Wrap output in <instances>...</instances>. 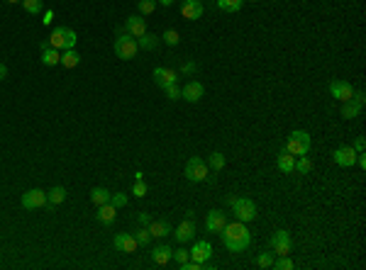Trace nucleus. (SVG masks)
Masks as SVG:
<instances>
[{"instance_id": "f257e3e1", "label": "nucleus", "mask_w": 366, "mask_h": 270, "mask_svg": "<svg viewBox=\"0 0 366 270\" xmlns=\"http://www.w3.org/2000/svg\"><path fill=\"white\" fill-rule=\"evenodd\" d=\"M220 236H222V243H225V248L230 253H242L252 243V234H249V229L244 227V222H240V219H235L232 224L227 222L225 229L220 231Z\"/></svg>"}, {"instance_id": "f03ea898", "label": "nucleus", "mask_w": 366, "mask_h": 270, "mask_svg": "<svg viewBox=\"0 0 366 270\" xmlns=\"http://www.w3.org/2000/svg\"><path fill=\"white\" fill-rule=\"evenodd\" d=\"M76 32L71 27H57L52 34H49V46H54L59 51H66V49H76Z\"/></svg>"}, {"instance_id": "7ed1b4c3", "label": "nucleus", "mask_w": 366, "mask_h": 270, "mask_svg": "<svg viewBox=\"0 0 366 270\" xmlns=\"http://www.w3.org/2000/svg\"><path fill=\"white\" fill-rule=\"evenodd\" d=\"M310 146H312V136L303 129H298L293 134L288 136V144H286V151L293 153V156H308Z\"/></svg>"}, {"instance_id": "20e7f679", "label": "nucleus", "mask_w": 366, "mask_h": 270, "mask_svg": "<svg viewBox=\"0 0 366 270\" xmlns=\"http://www.w3.org/2000/svg\"><path fill=\"white\" fill-rule=\"evenodd\" d=\"M183 176L188 178L191 183H203V180H208V176H210V168H208V163L203 161V158L193 156V158H188V163H186Z\"/></svg>"}, {"instance_id": "39448f33", "label": "nucleus", "mask_w": 366, "mask_h": 270, "mask_svg": "<svg viewBox=\"0 0 366 270\" xmlns=\"http://www.w3.org/2000/svg\"><path fill=\"white\" fill-rule=\"evenodd\" d=\"M115 56L117 59H122V61H132L134 56H137V39H132L129 34H117V39H115Z\"/></svg>"}, {"instance_id": "423d86ee", "label": "nucleus", "mask_w": 366, "mask_h": 270, "mask_svg": "<svg viewBox=\"0 0 366 270\" xmlns=\"http://www.w3.org/2000/svg\"><path fill=\"white\" fill-rule=\"evenodd\" d=\"M230 207L235 209V217H237L240 222H244V224L256 219V204H254V200H249V197H237Z\"/></svg>"}, {"instance_id": "0eeeda50", "label": "nucleus", "mask_w": 366, "mask_h": 270, "mask_svg": "<svg viewBox=\"0 0 366 270\" xmlns=\"http://www.w3.org/2000/svg\"><path fill=\"white\" fill-rule=\"evenodd\" d=\"M271 248L276 256H288L293 251V241H291V234L286 229H279L271 234Z\"/></svg>"}, {"instance_id": "6e6552de", "label": "nucleus", "mask_w": 366, "mask_h": 270, "mask_svg": "<svg viewBox=\"0 0 366 270\" xmlns=\"http://www.w3.org/2000/svg\"><path fill=\"white\" fill-rule=\"evenodd\" d=\"M225 224H227V214L222 209H210L208 217H205V231L208 234H220L225 229Z\"/></svg>"}, {"instance_id": "1a4fd4ad", "label": "nucleus", "mask_w": 366, "mask_h": 270, "mask_svg": "<svg viewBox=\"0 0 366 270\" xmlns=\"http://www.w3.org/2000/svg\"><path fill=\"white\" fill-rule=\"evenodd\" d=\"M332 161L342 168H352L356 161V151H354V146H337L332 151Z\"/></svg>"}, {"instance_id": "9d476101", "label": "nucleus", "mask_w": 366, "mask_h": 270, "mask_svg": "<svg viewBox=\"0 0 366 270\" xmlns=\"http://www.w3.org/2000/svg\"><path fill=\"white\" fill-rule=\"evenodd\" d=\"M330 93H332L335 100L347 102V100L354 97V88H352V83H347V81H332L330 83Z\"/></svg>"}, {"instance_id": "9b49d317", "label": "nucleus", "mask_w": 366, "mask_h": 270, "mask_svg": "<svg viewBox=\"0 0 366 270\" xmlns=\"http://www.w3.org/2000/svg\"><path fill=\"white\" fill-rule=\"evenodd\" d=\"M20 202H22L25 209H39V207L47 204V192H42V190H27Z\"/></svg>"}, {"instance_id": "f8f14e48", "label": "nucleus", "mask_w": 366, "mask_h": 270, "mask_svg": "<svg viewBox=\"0 0 366 270\" xmlns=\"http://www.w3.org/2000/svg\"><path fill=\"white\" fill-rule=\"evenodd\" d=\"M178 81V73L173 71V68H164V66H156L154 68V83L164 90V88H169L173 83Z\"/></svg>"}, {"instance_id": "ddd939ff", "label": "nucleus", "mask_w": 366, "mask_h": 270, "mask_svg": "<svg viewBox=\"0 0 366 270\" xmlns=\"http://www.w3.org/2000/svg\"><path fill=\"white\" fill-rule=\"evenodd\" d=\"M205 13V8H203V3L200 0H183L181 3V15L183 20H200Z\"/></svg>"}, {"instance_id": "4468645a", "label": "nucleus", "mask_w": 366, "mask_h": 270, "mask_svg": "<svg viewBox=\"0 0 366 270\" xmlns=\"http://www.w3.org/2000/svg\"><path fill=\"white\" fill-rule=\"evenodd\" d=\"M176 241H181V243H186V241H196V224H193V219L188 217V219H183L181 224L176 227Z\"/></svg>"}, {"instance_id": "2eb2a0df", "label": "nucleus", "mask_w": 366, "mask_h": 270, "mask_svg": "<svg viewBox=\"0 0 366 270\" xmlns=\"http://www.w3.org/2000/svg\"><path fill=\"white\" fill-rule=\"evenodd\" d=\"M127 29V34L132 37V39H140L142 34L147 32V20L144 17H137V15H132V17H127V22L122 25Z\"/></svg>"}, {"instance_id": "dca6fc26", "label": "nucleus", "mask_w": 366, "mask_h": 270, "mask_svg": "<svg viewBox=\"0 0 366 270\" xmlns=\"http://www.w3.org/2000/svg\"><path fill=\"white\" fill-rule=\"evenodd\" d=\"M39 54H42V64L44 66H59L61 64V51L49 46V41H42L39 44Z\"/></svg>"}, {"instance_id": "f3484780", "label": "nucleus", "mask_w": 366, "mask_h": 270, "mask_svg": "<svg viewBox=\"0 0 366 270\" xmlns=\"http://www.w3.org/2000/svg\"><path fill=\"white\" fill-rule=\"evenodd\" d=\"M203 95H205V88H203V83H198V81L186 83L181 88V97L183 100H188V102H198Z\"/></svg>"}, {"instance_id": "a211bd4d", "label": "nucleus", "mask_w": 366, "mask_h": 270, "mask_svg": "<svg viewBox=\"0 0 366 270\" xmlns=\"http://www.w3.org/2000/svg\"><path fill=\"white\" fill-rule=\"evenodd\" d=\"M113 243H115V248L122 251V253H134L137 251V239L132 234H115Z\"/></svg>"}, {"instance_id": "6ab92c4d", "label": "nucleus", "mask_w": 366, "mask_h": 270, "mask_svg": "<svg viewBox=\"0 0 366 270\" xmlns=\"http://www.w3.org/2000/svg\"><path fill=\"white\" fill-rule=\"evenodd\" d=\"M188 253H191V260L205 263V260H210V256H212V246L208 241H196V243H193V248H191Z\"/></svg>"}, {"instance_id": "aec40b11", "label": "nucleus", "mask_w": 366, "mask_h": 270, "mask_svg": "<svg viewBox=\"0 0 366 270\" xmlns=\"http://www.w3.org/2000/svg\"><path fill=\"white\" fill-rule=\"evenodd\" d=\"M171 258H173V248L171 246H156L154 251H152V260H154L159 268H164V265H169L171 263Z\"/></svg>"}, {"instance_id": "412c9836", "label": "nucleus", "mask_w": 366, "mask_h": 270, "mask_svg": "<svg viewBox=\"0 0 366 270\" xmlns=\"http://www.w3.org/2000/svg\"><path fill=\"white\" fill-rule=\"evenodd\" d=\"M276 166H279V171H281V173L291 176V173H293V166H296V156H293V153H288L286 149H281V153L276 156Z\"/></svg>"}, {"instance_id": "4be33fe9", "label": "nucleus", "mask_w": 366, "mask_h": 270, "mask_svg": "<svg viewBox=\"0 0 366 270\" xmlns=\"http://www.w3.org/2000/svg\"><path fill=\"white\" fill-rule=\"evenodd\" d=\"M147 229H149V234H152V236H159V239H164V236L173 234V227H171L166 219H152V224H149Z\"/></svg>"}, {"instance_id": "5701e85b", "label": "nucleus", "mask_w": 366, "mask_h": 270, "mask_svg": "<svg viewBox=\"0 0 366 270\" xmlns=\"http://www.w3.org/2000/svg\"><path fill=\"white\" fill-rule=\"evenodd\" d=\"M115 214H117V207L110 202L100 204L98 207V222L103 224V227H108V224H113L115 222Z\"/></svg>"}, {"instance_id": "b1692460", "label": "nucleus", "mask_w": 366, "mask_h": 270, "mask_svg": "<svg viewBox=\"0 0 366 270\" xmlns=\"http://www.w3.org/2000/svg\"><path fill=\"white\" fill-rule=\"evenodd\" d=\"M361 107H364V105H359V102L352 97V100L342 102V110H339V112H342V117H344V120H356V117L361 115Z\"/></svg>"}, {"instance_id": "393cba45", "label": "nucleus", "mask_w": 366, "mask_h": 270, "mask_svg": "<svg viewBox=\"0 0 366 270\" xmlns=\"http://www.w3.org/2000/svg\"><path fill=\"white\" fill-rule=\"evenodd\" d=\"M215 8L222 13H240L244 8V0H215Z\"/></svg>"}, {"instance_id": "a878e982", "label": "nucleus", "mask_w": 366, "mask_h": 270, "mask_svg": "<svg viewBox=\"0 0 366 270\" xmlns=\"http://www.w3.org/2000/svg\"><path fill=\"white\" fill-rule=\"evenodd\" d=\"M81 64V54L76 51V49H66V51H61V66L64 68H76Z\"/></svg>"}, {"instance_id": "bb28decb", "label": "nucleus", "mask_w": 366, "mask_h": 270, "mask_svg": "<svg viewBox=\"0 0 366 270\" xmlns=\"http://www.w3.org/2000/svg\"><path fill=\"white\" fill-rule=\"evenodd\" d=\"M64 200H66V190L61 188V185H57V188H52L47 192V204H49V207H57V204H61Z\"/></svg>"}, {"instance_id": "cd10ccee", "label": "nucleus", "mask_w": 366, "mask_h": 270, "mask_svg": "<svg viewBox=\"0 0 366 270\" xmlns=\"http://www.w3.org/2000/svg\"><path fill=\"white\" fill-rule=\"evenodd\" d=\"M137 46L144 49V51H152V49L159 46V37H156V34H149V32H144L140 39H137Z\"/></svg>"}, {"instance_id": "c85d7f7f", "label": "nucleus", "mask_w": 366, "mask_h": 270, "mask_svg": "<svg viewBox=\"0 0 366 270\" xmlns=\"http://www.w3.org/2000/svg\"><path fill=\"white\" fill-rule=\"evenodd\" d=\"M225 163H227L225 153H220V151H212L210 158H208V168H212L215 173H220V171L225 168Z\"/></svg>"}, {"instance_id": "c756f323", "label": "nucleus", "mask_w": 366, "mask_h": 270, "mask_svg": "<svg viewBox=\"0 0 366 270\" xmlns=\"http://www.w3.org/2000/svg\"><path fill=\"white\" fill-rule=\"evenodd\" d=\"M90 202L96 204V207L110 202V192H108L105 188H93V190H90Z\"/></svg>"}, {"instance_id": "7c9ffc66", "label": "nucleus", "mask_w": 366, "mask_h": 270, "mask_svg": "<svg viewBox=\"0 0 366 270\" xmlns=\"http://www.w3.org/2000/svg\"><path fill=\"white\" fill-rule=\"evenodd\" d=\"M273 258H276L273 251H261V253L256 256V268H261V270L271 268V265H273Z\"/></svg>"}, {"instance_id": "2f4dec72", "label": "nucleus", "mask_w": 366, "mask_h": 270, "mask_svg": "<svg viewBox=\"0 0 366 270\" xmlns=\"http://www.w3.org/2000/svg\"><path fill=\"white\" fill-rule=\"evenodd\" d=\"M293 171H296V173H300V176H308L310 171H312V161H310L308 156H298Z\"/></svg>"}, {"instance_id": "473e14b6", "label": "nucleus", "mask_w": 366, "mask_h": 270, "mask_svg": "<svg viewBox=\"0 0 366 270\" xmlns=\"http://www.w3.org/2000/svg\"><path fill=\"white\" fill-rule=\"evenodd\" d=\"M22 8H25V13H29V15H39L44 3L42 0H22Z\"/></svg>"}, {"instance_id": "72a5a7b5", "label": "nucleus", "mask_w": 366, "mask_h": 270, "mask_svg": "<svg viewBox=\"0 0 366 270\" xmlns=\"http://www.w3.org/2000/svg\"><path fill=\"white\" fill-rule=\"evenodd\" d=\"M161 41H164V44H169V46H176V44L181 41V34H178L176 29H166V32L161 34Z\"/></svg>"}, {"instance_id": "f704fd0d", "label": "nucleus", "mask_w": 366, "mask_h": 270, "mask_svg": "<svg viewBox=\"0 0 366 270\" xmlns=\"http://www.w3.org/2000/svg\"><path fill=\"white\" fill-rule=\"evenodd\" d=\"M271 268H276V270H293V260L288 256H279V258H273V265Z\"/></svg>"}, {"instance_id": "c9c22d12", "label": "nucleus", "mask_w": 366, "mask_h": 270, "mask_svg": "<svg viewBox=\"0 0 366 270\" xmlns=\"http://www.w3.org/2000/svg\"><path fill=\"white\" fill-rule=\"evenodd\" d=\"M137 10L142 15H152L156 10V0H137Z\"/></svg>"}, {"instance_id": "e433bc0d", "label": "nucleus", "mask_w": 366, "mask_h": 270, "mask_svg": "<svg viewBox=\"0 0 366 270\" xmlns=\"http://www.w3.org/2000/svg\"><path fill=\"white\" fill-rule=\"evenodd\" d=\"M137 246H149V241H152V234H149V229L147 227H142V229H137Z\"/></svg>"}, {"instance_id": "4c0bfd02", "label": "nucleus", "mask_w": 366, "mask_h": 270, "mask_svg": "<svg viewBox=\"0 0 366 270\" xmlns=\"http://www.w3.org/2000/svg\"><path fill=\"white\" fill-rule=\"evenodd\" d=\"M147 185H144V180H134V185H132V195H134V197H144V195H147Z\"/></svg>"}, {"instance_id": "58836bf2", "label": "nucleus", "mask_w": 366, "mask_h": 270, "mask_svg": "<svg viewBox=\"0 0 366 270\" xmlns=\"http://www.w3.org/2000/svg\"><path fill=\"white\" fill-rule=\"evenodd\" d=\"M166 90V95H169V100H181V88L173 83V85H169V88H164Z\"/></svg>"}, {"instance_id": "ea45409f", "label": "nucleus", "mask_w": 366, "mask_h": 270, "mask_svg": "<svg viewBox=\"0 0 366 270\" xmlns=\"http://www.w3.org/2000/svg\"><path fill=\"white\" fill-rule=\"evenodd\" d=\"M110 204H115V207H125V204H127V195H122V192L110 195Z\"/></svg>"}, {"instance_id": "a19ab883", "label": "nucleus", "mask_w": 366, "mask_h": 270, "mask_svg": "<svg viewBox=\"0 0 366 270\" xmlns=\"http://www.w3.org/2000/svg\"><path fill=\"white\" fill-rule=\"evenodd\" d=\"M173 258H176V263H186V260L191 258V253H188L186 248H176V251H173Z\"/></svg>"}, {"instance_id": "79ce46f5", "label": "nucleus", "mask_w": 366, "mask_h": 270, "mask_svg": "<svg viewBox=\"0 0 366 270\" xmlns=\"http://www.w3.org/2000/svg\"><path fill=\"white\" fill-rule=\"evenodd\" d=\"M137 219H140L142 227H149V224H152V217L147 214V212H140V214H137Z\"/></svg>"}, {"instance_id": "37998d69", "label": "nucleus", "mask_w": 366, "mask_h": 270, "mask_svg": "<svg viewBox=\"0 0 366 270\" xmlns=\"http://www.w3.org/2000/svg\"><path fill=\"white\" fill-rule=\"evenodd\" d=\"M364 146H366L364 136H359V139H356V141H354V151H356V153H361V151H364Z\"/></svg>"}, {"instance_id": "c03bdc74", "label": "nucleus", "mask_w": 366, "mask_h": 270, "mask_svg": "<svg viewBox=\"0 0 366 270\" xmlns=\"http://www.w3.org/2000/svg\"><path fill=\"white\" fill-rule=\"evenodd\" d=\"M196 68H198L196 64H191V61H188V64H183V68H181V71H183V73H186V76H188V73H193Z\"/></svg>"}, {"instance_id": "a18cd8bd", "label": "nucleus", "mask_w": 366, "mask_h": 270, "mask_svg": "<svg viewBox=\"0 0 366 270\" xmlns=\"http://www.w3.org/2000/svg\"><path fill=\"white\" fill-rule=\"evenodd\" d=\"M52 20H54V13H52V10H47V13H44V25H52Z\"/></svg>"}, {"instance_id": "49530a36", "label": "nucleus", "mask_w": 366, "mask_h": 270, "mask_svg": "<svg viewBox=\"0 0 366 270\" xmlns=\"http://www.w3.org/2000/svg\"><path fill=\"white\" fill-rule=\"evenodd\" d=\"M5 76H8V66L0 64V81H5Z\"/></svg>"}, {"instance_id": "de8ad7c7", "label": "nucleus", "mask_w": 366, "mask_h": 270, "mask_svg": "<svg viewBox=\"0 0 366 270\" xmlns=\"http://www.w3.org/2000/svg\"><path fill=\"white\" fill-rule=\"evenodd\" d=\"M159 5H164V8H169V5H173V0H156Z\"/></svg>"}, {"instance_id": "09e8293b", "label": "nucleus", "mask_w": 366, "mask_h": 270, "mask_svg": "<svg viewBox=\"0 0 366 270\" xmlns=\"http://www.w3.org/2000/svg\"><path fill=\"white\" fill-rule=\"evenodd\" d=\"M5 3H10V5H15V3H22V0H5Z\"/></svg>"}, {"instance_id": "8fccbe9b", "label": "nucleus", "mask_w": 366, "mask_h": 270, "mask_svg": "<svg viewBox=\"0 0 366 270\" xmlns=\"http://www.w3.org/2000/svg\"><path fill=\"white\" fill-rule=\"evenodd\" d=\"M249 3H259V0H249Z\"/></svg>"}]
</instances>
